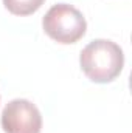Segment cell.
I'll list each match as a JSON object with an SVG mask.
<instances>
[{
  "instance_id": "cell-1",
  "label": "cell",
  "mask_w": 132,
  "mask_h": 133,
  "mask_svg": "<svg viewBox=\"0 0 132 133\" xmlns=\"http://www.w3.org/2000/svg\"><path fill=\"white\" fill-rule=\"evenodd\" d=\"M79 64L92 82L107 84L120 76L124 65V54L118 43L97 39L81 51Z\"/></svg>"
},
{
  "instance_id": "cell-2",
  "label": "cell",
  "mask_w": 132,
  "mask_h": 133,
  "mask_svg": "<svg viewBox=\"0 0 132 133\" xmlns=\"http://www.w3.org/2000/svg\"><path fill=\"white\" fill-rule=\"evenodd\" d=\"M44 31L53 40L70 45L76 43L87 30V22L79 9L71 5L58 3L53 5L42 19Z\"/></svg>"
},
{
  "instance_id": "cell-3",
  "label": "cell",
  "mask_w": 132,
  "mask_h": 133,
  "mask_svg": "<svg viewBox=\"0 0 132 133\" xmlns=\"http://www.w3.org/2000/svg\"><path fill=\"white\" fill-rule=\"evenodd\" d=\"M2 127L5 133H40V111L30 101L14 99L2 111Z\"/></svg>"
},
{
  "instance_id": "cell-4",
  "label": "cell",
  "mask_w": 132,
  "mask_h": 133,
  "mask_svg": "<svg viewBox=\"0 0 132 133\" xmlns=\"http://www.w3.org/2000/svg\"><path fill=\"white\" fill-rule=\"evenodd\" d=\"M45 0H3V5L11 14L16 16H30L36 12Z\"/></svg>"
}]
</instances>
